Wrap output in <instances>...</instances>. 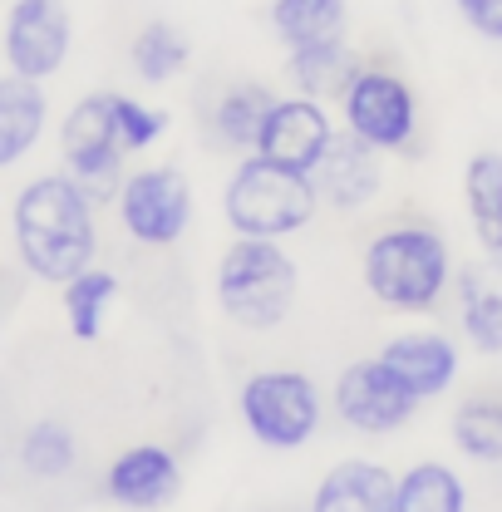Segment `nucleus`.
Returning a JSON list of instances; mask_svg holds the SVG:
<instances>
[{
  "label": "nucleus",
  "mask_w": 502,
  "mask_h": 512,
  "mask_svg": "<svg viewBox=\"0 0 502 512\" xmlns=\"http://www.w3.org/2000/svg\"><path fill=\"white\" fill-rule=\"evenodd\" d=\"M453 448L473 463H502V399H463L448 419Z\"/></svg>",
  "instance_id": "obj_25"
},
{
  "label": "nucleus",
  "mask_w": 502,
  "mask_h": 512,
  "mask_svg": "<svg viewBox=\"0 0 502 512\" xmlns=\"http://www.w3.org/2000/svg\"><path fill=\"white\" fill-rule=\"evenodd\" d=\"M360 60L350 55V40H335V45H311V50H291L286 55V79L296 94H311V99H340L345 84L355 79Z\"/></svg>",
  "instance_id": "obj_22"
},
{
  "label": "nucleus",
  "mask_w": 502,
  "mask_h": 512,
  "mask_svg": "<svg viewBox=\"0 0 502 512\" xmlns=\"http://www.w3.org/2000/svg\"><path fill=\"white\" fill-rule=\"evenodd\" d=\"M419 404H424V399L399 380L379 355L345 365L340 380H335V414H340L355 434H370V439L399 434V429L419 414Z\"/></svg>",
  "instance_id": "obj_9"
},
{
  "label": "nucleus",
  "mask_w": 502,
  "mask_h": 512,
  "mask_svg": "<svg viewBox=\"0 0 502 512\" xmlns=\"http://www.w3.org/2000/svg\"><path fill=\"white\" fill-rule=\"evenodd\" d=\"M188 60H192V45L173 20H148L133 35V45H128V64H133V74L143 84H173L188 69Z\"/></svg>",
  "instance_id": "obj_24"
},
{
  "label": "nucleus",
  "mask_w": 502,
  "mask_h": 512,
  "mask_svg": "<svg viewBox=\"0 0 502 512\" xmlns=\"http://www.w3.org/2000/svg\"><path fill=\"white\" fill-rule=\"evenodd\" d=\"M94 207L99 202L69 173L30 178L15 192V207H10V237H15L20 266L45 286H64L79 271H89L94 252H99Z\"/></svg>",
  "instance_id": "obj_1"
},
{
  "label": "nucleus",
  "mask_w": 502,
  "mask_h": 512,
  "mask_svg": "<svg viewBox=\"0 0 502 512\" xmlns=\"http://www.w3.org/2000/svg\"><path fill=\"white\" fill-rule=\"evenodd\" d=\"M379 148H370L365 138L355 133H335V143L325 148V158L315 163V192L325 207L335 212H360L365 202H375L379 183H384V168H379Z\"/></svg>",
  "instance_id": "obj_13"
},
{
  "label": "nucleus",
  "mask_w": 502,
  "mask_h": 512,
  "mask_svg": "<svg viewBox=\"0 0 502 512\" xmlns=\"http://www.w3.org/2000/svg\"><path fill=\"white\" fill-rule=\"evenodd\" d=\"M114 124H119V138H124L128 158H133V153L153 148L168 133V114L143 104V99H133V94H114Z\"/></svg>",
  "instance_id": "obj_27"
},
{
  "label": "nucleus",
  "mask_w": 502,
  "mask_h": 512,
  "mask_svg": "<svg viewBox=\"0 0 502 512\" xmlns=\"http://www.w3.org/2000/svg\"><path fill=\"white\" fill-rule=\"evenodd\" d=\"M399 478L375 458H340L315 483L311 512H394Z\"/></svg>",
  "instance_id": "obj_15"
},
{
  "label": "nucleus",
  "mask_w": 502,
  "mask_h": 512,
  "mask_svg": "<svg viewBox=\"0 0 502 512\" xmlns=\"http://www.w3.org/2000/svg\"><path fill=\"white\" fill-rule=\"evenodd\" d=\"M315 212H320V192H315L311 173L271 163L261 153H242V163L232 168V178L222 188V217H227L232 237L286 242L311 227Z\"/></svg>",
  "instance_id": "obj_3"
},
{
  "label": "nucleus",
  "mask_w": 502,
  "mask_h": 512,
  "mask_svg": "<svg viewBox=\"0 0 502 512\" xmlns=\"http://www.w3.org/2000/svg\"><path fill=\"white\" fill-rule=\"evenodd\" d=\"M301 291V271L281 242L266 237H232L217 261V306L242 330H271L291 316Z\"/></svg>",
  "instance_id": "obj_4"
},
{
  "label": "nucleus",
  "mask_w": 502,
  "mask_h": 512,
  "mask_svg": "<svg viewBox=\"0 0 502 512\" xmlns=\"http://www.w3.org/2000/svg\"><path fill=\"white\" fill-rule=\"evenodd\" d=\"M74 458H79V444H74V429L64 419H35L20 434V468L30 478L55 483V478H64L74 468Z\"/></svg>",
  "instance_id": "obj_26"
},
{
  "label": "nucleus",
  "mask_w": 502,
  "mask_h": 512,
  "mask_svg": "<svg viewBox=\"0 0 502 512\" xmlns=\"http://www.w3.org/2000/svg\"><path fill=\"white\" fill-rule=\"evenodd\" d=\"M192 183L183 168L173 163H153V168H133L119 183L114 212L119 227L138 247H178L192 227Z\"/></svg>",
  "instance_id": "obj_8"
},
{
  "label": "nucleus",
  "mask_w": 502,
  "mask_h": 512,
  "mask_svg": "<svg viewBox=\"0 0 502 512\" xmlns=\"http://www.w3.org/2000/svg\"><path fill=\"white\" fill-rule=\"evenodd\" d=\"M50 124V99L40 79L0 74V168H15L35 153Z\"/></svg>",
  "instance_id": "obj_16"
},
{
  "label": "nucleus",
  "mask_w": 502,
  "mask_h": 512,
  "mask_svg": "<svg viewBox=\"0 0 502 512\" xmlns=\"http://www.w3.org/2000/svg\"><path fill=\"white\" fill-rule=\"evenodd\" d=\"M247 434L271 453H296L320 434V389L301 370H256L237 394Z\"/></svg>",
  "instance_id": "obj_5"
},
{
  "label": "nucleus",
  "mask_w": 502,
  "mask_h": 512,
  "mask_svg": "<svg viewBox=\"0 0 502 512\" xmlns=\"http://www.w3.org/2000/svg\"><path fill=\"white\" fill-rule=\"evenodd\" d=\"M463 207H468V222H473V237L483 256H498L502 261V153L498 148H483L468 158L463 168Z\"/></svg>",
  "instance_id": "obj_19"
},
{
  "label": "nucleus",
  "mask_w": 502,
  "mask_h": 512,
  "mask_svg": "<svg viewBox=\"0 0 502 512\" xmlns=\"http://www.w3.org/2000/svg\"><path fill=\"white\" fill-rule=\"evenodd\" d=\"M458 320L478 355H502V261L483 256L458 271Z\"/></svg>",
  "instance_id": "obj_17"
},
{
  "label": "nucleus",
  "mask_w": 502,
  "mask_h": 512,
  "mask_svg": "<svg viewBox=\"0 0 502 512\" xmlns=\"http://www.w3.org/2000/svg\"><path fill=\"white\" fill-rule=\"evenodd\" d=\"M335 104H340L345 133L365 138L379 153H404L419 133V99L409 79L394 74L389 64H360Z\"/></svg>",
  "instance_id": "obj_6"
},
{
  "label": "nucleus",
  "mask_w": 502,
  "mask_h": 512,
  "mask_svg": "<svg viewBox=\"0 0 502 512\" xmlns=\"http://www.w3.org/2000/svg\"><path fill=\"white\" fill-rule=\"evenodd\" d=\"M453 10L478 40L502 45V0H453Z\"/></svg>",
  "instance_id": "obj_28"
},
{
  "label": "nucleus",
  "mask_w": 502,
  "mask_h": 512,
  "mask_svg": "<svg viewBox=\"0 0 502 512\" xmlns=\"http://www.w3.org/2000/svg\"><path fill=\"white\" fill-rule=\"evenodd\" d=\"M335 119L325 109V99H311V94H286L271 104L266 124H261V138L251 153L271 158V163H286V168H301V173H315V163L325 158V148L335 143Z\"/></svg>",
  "instance_id": "obj_11"
},
{
  "label": "nucleus",
  "mask_w": 502,
  "mask_h": 512,
  "mask_svg": "<svg viewBox=\"0 0 502 512\" xmlns=\"http://www.w3.org/2000/svg\"><path fill=\"white\" fill-rule=\"evenodd\" d=\"M0 50L10 74L25 79H55L74 50V20L64 0H10L5 10V30H0Z\"/></svg>",
  "instance_id": "obj_10"
},
{
  "label": "nucleus",
  "mask_w": 502,
  "mask_h": 512,
  "mask_svg": "<svg viewBox=\"0 0 502 512\" xmlns=\"http://www.w3.org/2000/svg\"><path fill=\"white\" fill-rule=\"evenodd\" d=\"M266 20L286 55L311 45H335L350 30V0H271Z\"/></svg>",
  "instance_id": "obj_18"
},
{
  "label": "nucleus",
  "mask_w": 502,
  "mask_h": 512,
  "mask_svg": "<svg viewBox=\"0 0 502 512\" xmlns=\"http://www.w3.org/2000/svg\"><path fill=\"white\" fill-rule=\"evenodd\" d=\"M64 173L89 192L94 202H114L124 183V138L114 124V94H84L60 124Z\"/></svg>",
  "instance_id": "obj_7"
},
{
  "label": "nucleus",
  "mask_w": 502,
  "mask_h": 512,
  "mask_svg": "<svg viewBox=\"0 0 502 512\" xmlns=\"http://www.w3.org/2000/svg\"><path fill=\"white\" fill-rule=\"evenodd\" d=\"M104 493L128 512H163L183 498V463L163 444H128L104 468Z\"/></svg>",
  "instance_id": "obj_12"
},
{
  "label": "nucleus",
  "mask_w": 502,
  "mask_h": 512,
  "mask_svg": "<svg viewBox=\"0 0 502 512\" xmlns=\"http://www.w3.org/2000/svg\"><path fill=\"white\" fill-rule=\"evenodd\" d=\"M0 463H5V453H0Z\"/></svg>",
  "instance_id": "obj_30"
},
{
  "label": "nucleus",
  "mask_w": 502,
  "mask_h": 512,
  "mask_svg": "<svg viewBox=\"0 0 502 512\" xmlns=\"http://www.w3.org/2000/svg\"><path fill=\"white\" fill-rule=\"evenodd\" d=\"M114 301H119V276L104 271V266H89L74 281H64L60 306H64V320H69V335L84 340V345H94L104 335V320L114 311Z\"/></svg>",
  "instance_id": "obj_21"
},
{
  "label": "nucleus",
  "mask_w": 502,
  "mask_h": 512,
  "mask_svg": "<svg viewBox=\"0 0 502 512\" xmlns=\"http://www.w3.org/2000/svg\"><path fill=\"white\" fill-rule=\"evenodd\" d=\"M379 360L409 384L424 404H429V399H443V394L458 384V365H463L458 345H453L448 335H439V330H399V335L379 350Z\"/></svg>",
  "instance_id": "obj_14"
},
{
  "label": "nucleus",
  "mask_w": 502,
  "mask_h": 512,
  "mask_svg": "<svg viewBox=\"0 0 502 512\" xmlns=\"http://www.w3.org/2000/svg\"><path fill=\"white\" fill-rule=\"evenodd\" d=\"M394 512H468V488H463L458 468L429 458V463H414L399 473Z\"/></svg>",
  "instance_id": "obj_23"
},
{
  "label": "nucleus",
  "mask_w": 502,
  "mask_h": 512,
  "mask_svg": "<svg viewBox=\"0 0 502 512\" xmlns=\"http://www.w3.org/2000/svg\"><path fill=\"white\" fill-rule=\"evenodd\" d=\"M365 291L379 306L404 311V316H424L443 301V291L458 281L453 276V252L443 242L439 227L429 222H394L384 227L375 242L365 247Z\"/></svg>",
  "instance_id": "obj_2"
},
{
  "label": "nucleus",
  "mask_w": 502,
  "mask_h": 512,
  "mask_svg": "<svg viewBox=\"0 0 502 512\" xmlns=\"http://www.w3.org/2000/svg\"><path fill=\"white\" fill-rule=\"evenodd\" d=\"M0 325H5V296H0Z\"/></svg>",
  "instance_id": "obj_29"
},
{
  "label": "nucleus",
  "mask_w": 502,
  "mask_h": 512,
  "mask_svg": "<svg viewBox=\"0 0 502 512\" xmlns=\"http://www.w3.org/2000/svg\"><path fill=\"white\" fill-rule=\"evenodd\" d=\"M276 99H281V94H271V89L256 84V79L227 84V89L217 94V104H212V133H217V143H227V148H237V153H251Z\"/></svg>",
  "instance_id": "obj_20"
}]
</instances>
